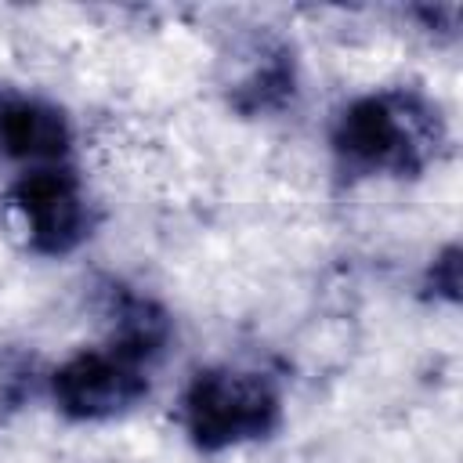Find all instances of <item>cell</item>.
Here are the masks:
<instances>
[{
  "mask_svg": "<svg viewBox=\"0 0 463 463\" xmlns=\"http://www.w3.org/2000/svg\"><path fill=\"white\" fill-rule=\"evenodd\" d=\"M275 416V394L235 373H206L188 391V423L199 441L228 445L250 434H260Z\"/></svg>",
  "mask_w": 463,
  "mask_h": 463,
  "instance_id": "cell-1",
  "label": "cell"
},
{
  "mask_svg": "<svg viewBox=\"0 0 463 463\" xmlns=\"http://www.w3.org/2000/svg\"><path fill=\"white\" fill-rule=\"evenodd\" d=\"M340 148L365 166H409L420 145L412 116H405V109L383 98H369L344 116Z\"/></svg>",
  "mask_w": 463,
  "mask_h": 463,
  "instance_id": "cell-2",
  "label": "cell"
},
{
  "mask_svg": "<svg viewBox=\"0 0 463 463\" xmlns=\"http://www.w3.org/2000/svg\"><path fill=\"white\" fill-rule=\"evenodd\" d=\"M54 387L65 409L80 416H101L137 398L141 376L134 373L127 354H80L58 373Z\"/></svg>",
  "mask_w": 463,
  "mask_h": 463,
  "instance_id": "cell-3",
  "label": "cell"
},
{
  "mask_svg": "<svg viewBox=\"0 0 463 463\" xmlns=\"http://www.w3.org/2000/svg\"><path fill=\"white\" fill-rule=\"evenodd\" d=\"M18 206L33 239L47 250H65L80 239L83 228V199L76 181L58 170H36L18 184Z\"/></svg>",
  "mask_w": 463,
  "mask_h": 463,
  "instance_id": "cell-4",
  "label": "cell"
},
{
  "mask_svg": "<svg viewBox=\"0 0 463 463\" xmlns=\"http://www.w3.org/2000/svg\"><path fill=\"white\" fill-rule=\"evenodd\" d=\"M65 119L29 98H0V148L22 159H54L65 152Z\"/></svg>",
  "mask_w": 463,
  "mask_h": 463,
  "instance_id": "cell-5",
  "label": "cell"
}]
</instances>
